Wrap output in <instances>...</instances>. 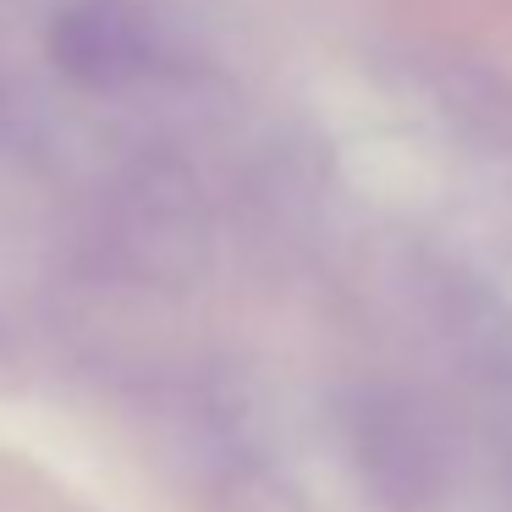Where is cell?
<instances>
[{
    "label": "cell",
    "instance_id": "3",
    "mask_svg": "<svg viewBox=\"0 0 512 512\" xmlns=\"http://www.w3.org/2000/svg\"><path fill=\"white\" fill-rule=\"evenodd\" d=\"M111 237L149 270L188 259V248L199 243V215H193L188 188L166 171H144V177L122 182L111 204Z\"/></svg>",
    "mask_w": 512,
    "mask_h": 512
},
{
    "label": "cell",
    "instance_id": "1",
    "mask_svg": "<svg viewBox=\"0 0 512 512\" xmlns=\"http://www.w3.org/2000/svg\"><path fill=\"white\" fill-rule=\"evenodd\" d=\"M50 56L94 94H127L166 67V34L144 0H67L50 23Z\"/></svg>",
    "mask_w": 512,
    "mask_h": 512
},
{
    "label": "cell",
    "instance_id": "4",
    "mask_svg": "<svg viewBox=\"0 0 512 512\" xmlns=\"http://www.w3.org/2000/svg\"><path fill=\"white\" fill-rule=\"evenodd\" d=\"M17 133H23V111H17V94L6 83V72H0V149H12Z\"/></svg>",
    "mask_w": 512,
    "mask_h": 512
},
{
    "label": "cell",
    "instance_id": "2",
    "mask_svg": "<svg viewBox=\"0 0 512 512\" xmlns=\"http://www.w3.org/2000/svg\"><path fill=\"white\" fill-rule=\"evenodd\" d=\"M347 441H353L358 474L369 479V490L386 507L419 512L441 496L446 479L441 441L408 397H380V391L358 397V408L347 413Z\"/></svg>",
    "mask_w": 512,
    "mask_h": 512
}]
</instances>
